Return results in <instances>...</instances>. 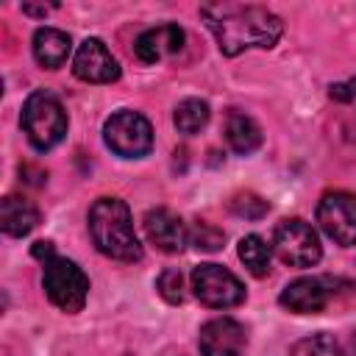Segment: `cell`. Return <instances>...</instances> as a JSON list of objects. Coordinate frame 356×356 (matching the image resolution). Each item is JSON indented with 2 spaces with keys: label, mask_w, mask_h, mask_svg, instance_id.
<instances>
[{
  "label": "cell",
  "mask_w": 356,
  "mask_h": 356,
  "mask_svg": "<svg viewBox=\"0 0 356 356\" xmlns=\"http://www.w3.org/2000/svg\"><path fill=\"white\" fill-rule=\"evenodd\" d=\"M273 250L278 253V259L289 267H314L323 256V248H320V239H317V231L300 220V217H292V220H281L275 225V234H273Z\"/></svg>",
  "instance_id": "obj_6"
},
{
  "label": "cell",
  "mask_w": 356,
  "mask_h": 356,
  "mask_svg": "<svg viewBox=\"0 0 356 356\" xmlns=\"http://www.w3.org/2000/svg\"><path fill=\"white\" fill-rule=\"evenodd\" d=\"M184 39H186V36H184V31H181L178 25H172V22L156 25V28H147L145 33L136 36L134 53H136L139 61L156 64V61H161V58H167V56H175V53L184 47Z\"/></svg>",
  "instance_id": "obj_13"
},
{
  "label": "cell",
  "mask_w": 356,
  "mask_h": 356,
  "mask_svg": "<svg viewBox=\"0 0 356 356\" xmlns=\"http://www.w3.org/2000/svg\"><path fill=\"white\" fill-rule=\"evenodd\" d=\"M70 47H72L70 36L64 31H58V28H39L33 33V56L47 70H58L67 61Z\"/></svg>",
  "instance_id": "obj_15"
},
{
  "label": "cell",
  "mask_w": 356,
  "mask_h": 356,
  "mask_svg": "<svg viewBox=\"0 0 356 356\" xmlns=\"http://www.w3.org/2000/svg\"><path fill=\"white\" fill-rule=\"evenodd\" d=\"M89 234L95 248L117 261H139L142 245L134 231L128 206L120 197H100L89 209Z\"/></svg>",
  "instance_id": "obj_2"
},
{
  "label": "cell",
  "mask_w": 356,
  "mask_h": 356,
  "mask_svg": "<svg viewBox=\"0 0 356 356\" xmlns=\"http://www.w3.org/2000/svg\"><path fill=\"white\" fill-rule=\"evenodd\" d=\"M197 345L203 356H242L248 334L234 317H214L200 328Z\"/></svg>",
  "instance_id": "obj_11"
},
{
  "label": "cell",
  "mask_w": 356,
  "mask_h": 356,
  "mask_svg": "<svg viewBox=\"0 0 356 356\" xmlns=\"http://www.w3.org/2000/svg\"><path fill=\"white\" fill-rule=\"evenodd\" d=\"M192 289H195V298L209 309H231L245 300L242 281L231 270L211 261L197 264L192 270Z\"/></svg>",
  "instance_id": "obj_7"
},
{
  "label": "cell",
  "mask_w": 356,
  "mask_h": 356,
  "mask_svg": "<svg viewBox=\"0 0 356 356\" xmlns=\"http://www.w3.org/2000/svg\"><path fill=\"white\" fill-rule=\"evenodd\" d=\"M22 131L28 134V142L36 150L44 153L56 147L67 134V111L58 97L44 89L31 92L22 106Z\"/></svg>",
  "instance_id": "obj_3"
},
{
  "label": "cell",
  "mask_w": 356,
  "mask_h": 356,
  "mask_svg": "<svg viewBox=\"0 0 356 356\" xmlns=\"http://www.w3.org/2000/svg\"><path fill=\"white\" fill-rule=\"evenodd\" d=\"M289 356H342V345L331 334H312L289 348Z\"/></svg>",
  "instance_id": "obj_19"
},
{
  "label": "cell",
  "mask_w": 356,
  "mask_h": 356,
  "mask_svg": "<svg viewBox=\"0 0 356 356\" xmlns=\"http://www.w3.org/2000/svg\"><path fill=\"white\" fill-rule=\"evenodd\" d=\"M239 259L256 278L270 273V245L259 234H248L239 239Z\"/></svg>",
  "instance_id": "obj_17"
},
{
  "label": "cell",
  "mask_w": 356,
  "mask_h": 356,
  "mask_svg": "<svg viewBox=\"0 0 356 356\" xmlns=\"http://www.w3.org/2000/svg\"><path fill=\"white\" fill-rule=\"evenodd\" d=\"M267 209H270V203H267V200H261V197H259V195H253V192L236 195V197L231 200V211H234V214H239V217H248V220H259V217H264V214H267Z\"/></svg>",
  "instance_id": "obj_21"
},
{
  "label": "cell",
  "mask_w": 356,
  "mask_h": 356,
  "mask_svg": "<svg viewBox=\"0 0 356 356\" xmlns=\"http://www.w3.org/2000/svg\"><path fill=\"white\" fill-rule=\"evenodd\" d=\"M36 222H39V209L31 200H25L19 195L3 197V203H0V228L8 236H25L36 228Z\"/></svg>",
  "instance_id": "obj_14"
},
{
  "label": "cell",
  "mask_w": 356,
  "mask_h": 356,
  "mask_svg": "<svg viewBox=\"0 0 356 356\" xmlns=\"http://www.w3.org/2000/svg\"><path fill=\"white\" fill-rule=\"evenodd\" d=\"M103 139H106V145L117 156H122V159H142L153 147V128H150L147 117H142L139 111L122 108V111H114L106 120Z\"/></svg>",
  "instance_id": "obj_5"
},
{
  "label": "cell",
  "mask_w": 356,
  "mask_h": 356,
  "mask_svg": "<svg viewBox=\"0 0 356 356\" xmlns=\"http://www.w3.org/2000/svg\"><path fill=\"white\" fill-rule=\"evenodd\" d=\"M145 234L150 239V245H156L164 253H181L184 245L189 242V231L184 225V220L178 214H172L170 209H150L145 211Z\"/></svg>",
  "instance_id": "obj_12"
},
{
  "label": "cell",
  "mask_w": 356,
  "mask_h": 356,
  "mask_svg": "<svg viewBox=\"0 0 356 356\" xmlns=\"http://www.w3.org/2000/svg\"><path fill=\"white\" fill-rule=\"evenodd\" d=\"M328 95H331L334 100H342V103L356 106V75H353V78H348V81H342V83H334Z\"/></svg>",
  "instance_id": "obj_23"
},
{
  "label": "cell",
  "mask_w": 356,
  "mask_h": 356,
  "mask_svg": "<svg viewBox=\"0 0 356 356\" xmlns=\"http://www.w3.org/2000/svg\"><path fill=\"white\" fill-rule=\"evenodd\" d=\"M317 222L337 245H356V195L342 189L325 192L317 203Z\"/></svg>",
  "instance_id": "obj_9"
},
{
  "label": "cell",
  "mask_w": 356,
  "mask_h": 356,
  "mask_svg": "<svg viewBox=\"0 0 356 356\" xmlns=\"http://www.w3.org/2000/svg\"><path fill=\"white\" fill-rule=\"evenodd\" d=\"M156 289L159 295L167 300V303H181L184 300V278L178 270H164L156 281Z\"/></svg>",
  "instance_id": "obj_22"
},
{
  "label": "cell",
  "mask_w": 356,
  "mask_h": 356,
  "mask_svg": "<svg viewBox=\"0 0 356 356\" xmlns=\"http://www.w3.org/2000/svg\"><path fill=\"white\" fill-rule=\"evenodd\" d=\"M172 120H175V128L181 134H197L209 122V106L203 100H197V97H189V100L178 103Z\"/></svg>",
  "instance_id": "obj_18"
},
{
  "label": "cell",
  "mask_w": 356,
  "mask_h": 356,
  "mask_svg": "<svg viewBox=\"0 0 356 356\" xmlns=\"http://www.w3.org/2000/svg\"><path fill=\"white\" fill-rule=\"evenodd\" d=\"M72 72L86 83H111L120 78V64L100 39H86L72 58Z\"/></svg>",
  "instance_id": "obj_10"
},
{
  "label": "cell",
  "mask_w": 356,
  "mask_h": 356,
  "mask_svg": "<svg viewBox=\"0 0 356 356\" xmlns=\"http://www.w3.org/2000/svg\"><path fill=\"white\" fill-rule=\"evenodd\" d=\"M337 286H345V281L331 278V275H306V278L286 284L278 300L284 309L295 314H317L337 298L339 292Z\"/></svg>",
  "instance_id": "obj_8"
},
{
  "label": "cell",
  "mask_w": 356,
  "mask_h": 356,
  "mask_svg": "<svg viewBox=\"0 0 356 356\" xmlns=\"http://www.w3.org/2000/svg\"><path fill=\"white\" fill-rule=\"evenodd\" d=\"M189 239H192V245H195L197 250L214 253V250H220V248H222L225 234H222L217 225H211V222H197V225H195V231L189 234Z\"/></svg>",
  "instance_id": "obj_20"
},
{
  "label": "cell",
  "mask_w": 356,
  "mask_h": 356,
  "mask_svg": "<svg viewBox=\"0 0 356 356\" xmlns=\"http://www.w3.org/2000/svg\"><path fill=\"white\" fill-rule=\"evenodd\" d=\"M225 142L231 145L234 153L248 156V153H253L261 145V128L248 114L228 111V117H225Z\"/></svg>",
  "instance_id": "obj_16"
},
{
  "label": "cell",
  "mask_w": 356,
  "mask_h": 356,
  "mask_svg": "<svg viewBox=\"0 0 356 356\" xmlns=\"http://www.w3.org/2000/svg\"><path fill=\"white\" fill-rule=\"evenodd\" d=\"M200 17L217 36L222 56H239L250 47L270 50L284 33L281 17H275L264 6L206 3V6H200Z\"/></svg>",
  "instance_id": "obj_1"
},
{
  "label": "cell",
  "mask_w": 356,
  "mask_h": 356,
  "mask_svg": "<svg viewBox=\"0 0 356 356\" xmlns=\"http://www.w3.org/2000/svg\"><path fill=\"white\" fill-rule=\"evenodd\" d=\"M353 350H356V334H353Z\"/></svg>",
  "instance_id": "obj_25"
},
{
  "label": "cell",
  "mask_w": 356,
  "mask_h": 356,
  "mask_svg": "<svg viewBox=\"0 0 356 356\" xmlns=\"http://www.w3.org/2000/svg\"><path fill=\"white\" fill-rule=\"evenodd\" d=\"M42 286H44V295L50 298V303L67 314L81 312L86 303V295H89V278L83 275V270L75 261L61 259V256H53L50 261H44Z\"/></svg>",
  "instance_id": "obj_4"
},
{
  "label": "cell",
  "mask_w": 356,
  "mask_h": 356,
  "mask_svg": "<svg viewBox=\"0 0 356 356\" xmlns=\"http://www.w3.org/2000/svg\"><path fill=\"white\" fill-rule=\"evenodd\" d=\"M33 256L50 261V259H53V242H36V245H33Z\"/></svg>",
  "instance_id": "obj_24"
}]
</instances>
